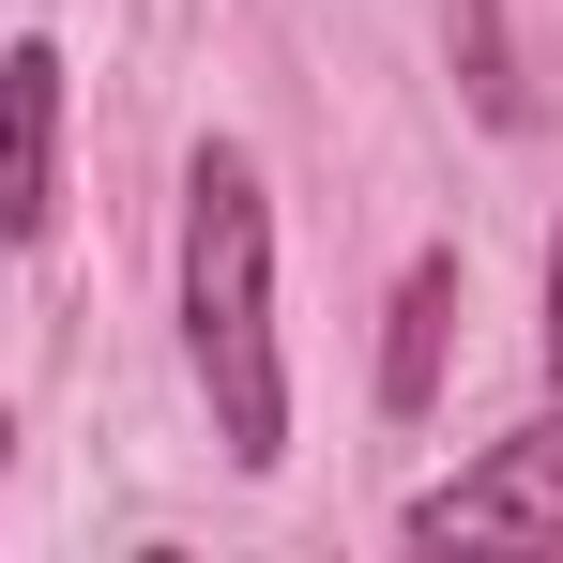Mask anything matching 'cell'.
Segmentation results:
<instances>
[{"label": "cell", "mask_w": 563, "mask_h": 563, "mask_svg": "<svg viewBox=\"0 0 563 563\" xmlns=\"http://www.w3.org/2000/svg\"><path fill=\"white\" fill-rule=\"evenodd\" d=\"M184 335H198V380H213L229 457L275 472V457H289V380H275V213H260V168H244V153H198V184H184Z\"/></svg>", "instance_id": "1"}, {"label": "cell", "mask_w": 563, "mask_h": 563, "mask_svg": "<svg viewBox=\"0 0 563 563\" xmlns=\"http://www.w3.org/2000/svg\"><path fill=\"white\" fill-rule=\"evenodd\" d=\"M442 320H457V260H427V275L396 289V351H380V396H396V411L442 396Z\"/></svg>", "instance_id": "4"}, {"label": "cell", "mask_w": 563, "mask_h": 563, "mask_svg": "<svg viewBox=\"0 0 563 563\" xmlns=\"http://www.w3.org/2000/svg\"><path fill=\"white\" fill-rule=\"evenodd\" d=\"M411 533H442V549H549V533H563V411H549V427H518L487 472L427 487Z\"/></svg>", "instance_id": "2"}, {"label": "cell", "mask_w": 563, "mask_h": 563, "mask_svg": "<svg viewBox=\"0 0 563 563\" xmlns=\"http://www.w3.org/2000/svg\"><path fill=\"white\" fill-rule=\"evenodd\" d=\"M549 366H563V229H549Z\"/></svg>", "instance_id": "5"}, {"label": "cell", "mask_w": 563, "mask_h": 563, "mask_svg": "<svg viewBox=\"0 0 563 563\" xmlns=\"http://www.w3.org/2000/svg\"><path fill=\"white\" fill-rule=\"evenodd\" d=\"M46 137H62V62L15 46V62H0V229H15V244L46 229Z\"/></svg>", "instance_id": "3"}]
</instances>
